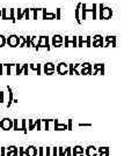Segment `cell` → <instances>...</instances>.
Listing matches in <instances>:
<instances>
[{"mask_svg":"<svg viewBox=\"0 0 139 156\" xmlns=\"http://www.w3.org/2000/svg\"><path fill=\"white\" fill-rule=\"evenodd\" d=\"M97 11H99V17L101 19V20H108L110 19L111 16H112V9L110 7H107V6H104L103 4H100V5H97Z\"/></svg>","mask_w":139,"mask_h":156,"instance_id":"obj_1","label":"cell"},{"mask_svg":"<svg viewBox=\"0 0 139 156\" xmlns=\"http://www.w3.org/2000/svg\"><path fill=\"white\" fill-rule=\"evenodd\" d=\"M36 49L37 51L39 50V49H46V50H50L51 49V46H50V38L48 37V36H39L38 37V42H37V45H36Z\"/></svg>","mask_w":139,"mask_h":156,"instance_id":"obj_2","label":"cell"},{"mask_svg":"<svg viewBox=\"0 0 139 156\" xmlns=\"http://www.w3.org/2000/svg\"><path fill=\"white\" fill-rule=\"evenodd\" d=\"M0 127L4 131H8L11 128H13V119L9 118H4L0 120Z\"/></svg>","mask_w":139,"mask_h":156,"instance_id":"obj_3","label":"cell"},{"mask_svg":"<svg viewBox=\"0 0 139 156\" xmlns=\"http://www.w3.org/2000/svg\"><path fill=\"white\" fill-rule=\"evenodd\" d=\"M56 72L60 75L68 74V64H66V63H59L58 65L56 66Z\"/></svg>","mask_w":139,"mask_h":156,"instance_id":"obj_4","label":"cell"},{"mask_svg":"<svg viewBox=\"0 0 139 156\" xmlns=\"http://www.w3.org/2000/svg\"><path fill=\"white\" fill-rule=\"evenodd\" d=\"M6 44L9 45L11 47H15L19 45V36L16 35H9L8 37H6Z\"/></svg>","mask_w":139,"mask_h":156,"instance_id":"obj_5","label":"cell"},{"mask_svg":"<svg viewBox=\"0 0 139 156\" xmlns=\"http://www.w3.org/2000/svg\"><path fill=\"white\" fill-rule=\"evenodd\" d=\"M43 72L45 74L48 75H51L56 72V66L53 63H46L43 65Z\"/></svg>","mask_w":139,"mask_h":156,"instance_id":"obj_6","label":"cell"},{"mask_svg":"<svg viewBox=\"0 0 139 156\" xmlns=\"http://www.w3.org/2000/svg\"><path fill=\"white\" fill-rule=\"evenodd\" d=\"M64 43V38L63 36H60V35H53L51 38V45L52 46H55V47H59V46H62Z\"/></svg>","mask_w":139,"mask_h":156,"instance_id":"obj_7","label":"cell"},{"mask_svg":"<svg viewBox=\"0 0 139 156\" xmlns=\"http://www.w3.org/2000/svg\"><path fill=\"white\" fill-rule=\"evenodd\" d=\"M104 39V45L106 47H115L116 46V37L115 36H107V37L103 38Z\"/></svg>","mask_w":139,"mask_h":156,"instance_id":"obj_8","label":"cell"},{"mask_svg":"<svg viewBox=\"0 0 139 156\" xmlns=\"http://www.w3.org/2000/svg\"><path fill=\"white\" fill-rule=\"evenodd\" d=\"M92 45L94 46V47H101L104 45V39L101 35H95V36H93V43Z\"/></svg>","mask_w":139,"mask_h":156,"instance_id":"obj_9","label":"cell"},{"mask_svg":"<svg viewBox=\"0 0 139 156\" xmlns=\"http://www.w3.org/2000/svg\"><path fill=\"white\" fill-rule=\"evenodd\" d=\"M80 17H81V21L86 20L87 19V13H92V7L90 9H88L87 4H81V9H80Z\"/></svg>","mask_w":139,"mask_h":156,"instance_id":"obj_10","label":"cell"},{"mask_svg":"<svg viewBox=\"0 0 139 156\" xmlns=\"http://www.w3.org/2000/svg\"><path fill=\"white\" fill-rule=\"evenodd\" d=\"M85 154V148L78 145V146H74V148H72V155L73 156H84Z\"/></svg>","mask_w":139,"mask_h":156,"instance_id":"obj_11","label":"cell"},{"mask_svg":"<svg viewBox=\"0 0 139 156\" xmlns=\"http://www.w3.org/2000/svg\"><path fill=\"white\" fill-rule=\"evenodd\" d=\"M24 155L26 156H37V148L35 146H28L24 148Z\"/></svg>","mask_w":139,"mask_h":156,"instance_id":"obj_12","label":"cell"},{"mask_svg":"<svg viewBox=\"0 0 139 156\" xmlns=\"http://www.w3.org/2000/svg\"><path fill=\"white\" fill-rule=\"evenodd\" d=\"M85 155L86 156H97V150H96L95 146H88L87 148L85 149Z\"/></svg>","mask_w":139,"mask_h":156,"instance_id":"obj_13","label":"cell"},{"mask_svg":"<svg viewBox=\"0 0 139 156\" xmlns=\"http://www.w3.org/2000/svg\"><path fill=\"white\" fill-rule=\"evenodd\" d=\"M17 147L16 146H9L6 148V156H19L17 153Z\"/></svg>","mask_w":139,"mask_h":156,"instance_id":"obj_14","label":"cell"},{"mask_svg":"<svg viewBox=\"0 0 139 156\" xmlns=\"http://www.w3.org/2000/svg\"><path fill=\"white\" fill-rule=\"evenodd\" d=\"M42 17H43V20H52V19H56V14L49 13L46 11V8H42Z\"/></svg>","mask_w":139,"mask_h":156,"instance_id":"obj_15","label":"cell"},{"mask_svg":"<svg viewBox=\"0 0 139 156\" xmlns=\"http://www.w3.org/2000/svg\"><path fill=\"white\" fill-rule=\"evenodd\" d=\"M92 68L94 69V74H104V65L103 64H95Z\"/></svg>","mask_w":139,"mask_h":156,"instance_id":"obj_16","label":"cell"},{"mask_svg":"<svg viewBox=\"0 0 139 156\" xmlns=\"http://www.w3.org/2000/svg\"><path fill=\"white\" fill-rule=\"evenodd\" d=\"M53 128L56 131H64V130H67V124H60L58 120H53Z\"/></svg>","mask_w":139,"mask_h":156,"instance_id":"obj_17","label":"cell"},{"mask_svg":"<svg viewBox=\"0 0 139 156\" xmlns=\"http://www.w3.org/2000/svg\"><path fill=\"white\" fill-rule=\"evenodd\" d=\"M65 46H68L70 44H72L73 46H77V43H78V37L74 36V37H68V36H65Z\"/></svg>","mask_w":139,"mask_h":156,"instance_id":"obj_18","label":"cell"},{"mask_svg":"<svg viewBox=\"0 0 139 156\" xmlns=\"http://www.w3.org/2000/svg\"><path fill=\"white\" fill-rule=\"evenodd\" d=\"M97 150V156H109V147H99Z\"/></svg>","mask_w":139,"mask_h":156,"instance_id":"obj_19","label":"cell"},{"mask_svg":"<svg viewBox=\"0 0 139 156\" xmlns=\"http://www.w3.org/2000/svg\"><path fill=\"white\" fill-rule=\"evenodd\" d=\"M28 67H29V69H31V71H35V72H37V74H41L42 73V65L41 64H30V65H28Z\"/></svg>","mask_w":139,"mask_h":156,"instance_id":"obj_20","label":"cell"},{"mask_svg":"<svg viewBox=\"0 0 139 156\" xmlns=\"http://www.w3.org/2000/svg\"><path fill=\"white\" fill-rule=\"evenodd\" d=\"M80 9H81V4H78V5H77V8H75V13H74V14H75V21L78 23L82 22L80 17V12H81Z\"/></svg>","mask_w":139,"mask_h":156,"instance_id":"obj_21","label":"cell"},{"mask_svg":"<svg viewBox=\"0 0 139 156\" xmlns=\"http://www.w3.org/2000/svg\"><path fill=\"white\" fill-rule=\"evenodd\" d=\"M7 90H8V103H7V108H9L12 104H13V89L11 88V87H7Z\"/></svg>","mask_w":139,"mask_h":156,"instance_id":"obj_22","label":"cell"},{"mask_svg":"<svg viewBox=\"0 0 139 156\" xmlns=\"http://www.w3.org/2000/svg\"><path fill=\"white\" fill-rule=\"evenodd\" d=\"M79 74H82V75L93 74V68H92V67H85V68H81L80 71H79Z\"/></svg>","mask_w":139,"mask_h":156,"instance_id":"obj_23","label":"cell"},{"mask_svg":"<svg viewBox=\"0 0 139 156\" xmlns=\"http://www.w3.org/2000/svg\"><path fill=\"white\" fill-rule=\"evenodd\" d=\"M20 130H21L24 134L28 133V128H27V120H26V119H22L21 120V123H20Z\"/></svg>","mask_w":139,"mask_h":156,"instance_id":"obj_24","label":"cell"},{"mask_svg":"<svg viewBox=\"0 0 139 156\" xmlns=\"http://www.w3.org/2000/svg\"><path fill=\"white\" fill-rule=\"evenodd\" d=\"M1 19L2 20H9V9H7V8L1 9Z\"/></svg>","mask_w":139,"mask_h":156,"instance_id":"obj_25","label":"cell"},{"mask_svg":"<svg viewBox=\"0 0 139 156\" xmlns=\"http://www.w3.org/2000/svg\"><path fill=\"white\" fill-rule=\"evenodd\" d=\"M84 44L86 45L87 47L92 46V37L90 36H86V37H82V46Z\"/></svg>","mask_w":139,"mask_h":156,"instance_id":"obj_26","label":"cell"},{"mask_svg":"<svg viewBox=\"0 0 139 156\" xmlns=\"http://www.w3.org/2000/svg\"><path fill=\"white\" fill-rule=\"evenodd\" d=\"M30 12H33V17L37 20L38 19V14L42 12V8H30Z\"/></svg>","mask_w":139,"mask_h":156,"instance_id":"obj_27","label":"cell"},{"mask_svg":"<svg viewBox=\"0 0 139 156\" xmlns=\"http://www.w3.org/2000/svg\"><path fill=\"white\" fill-rule=\"evenodd\" d=\"M92 19H97V5L93 4L92 5Z\"/></svg>","mask_w":139,"mask_h":156,"instance_id":"obj_28","label":"cell"},{"mask_svg":"<svg viewBox=\"0 0 139 156\" xmlns=\"http://www.w3.org/2000/svg\"><path fill=\"white\" fill-rule=\"evenodd\" d=\"M15 19H16V20H21V19H23V13H22L21 8L15 9Z\"/></svg>","mask_w":139,"mask_h":156,"instance_id":"obj_29","label":"cell"},{"mask_svg":"<svg viewBox=\"0 0 139 156\" xmlns=\"http://www.w3.org/2000/svg\"><path fill=\"white\" fill-rule=\"evenodd\" d=\"M37 42H38V37L37 36H30V46L36 47Z\"/></svg>","mask_w":139,"mask_h":156,"instance_id":"obj_30","label":"cell"},{"mask_svg":"<svg viewBox=\"0 0 139 156\" xmlns=\"http://www.w3.org/2000/svg\"><path fill=\"white\" fill-rule=\"evenodd\" d=\"M14 66V64H4V67L6 68V74H11L12 73V68Z\"/></svg>","mask_w":139,"mask_h":156,"instance_id":"obj_31","label":"cell"},{"mask_svg":"<svg viewBox=\"0 0 139 156\" xmlns=\"http://www.w3.org/2000/svg\"><path fill=\"white\" fill-rule=\"evenodd\" d=\"M9 20H11L12 22H15V21H16V19H15V9L14 8H11V9H9Z\"/></svg>","mask_w":139,"mask_h":156,"instance_id":"obj_32","label":"cell"},{"mask_svg":"<svg viewBox=\"0 0 139 156\" xmlns=\"http://www.w3.org/2000/svg\"><path fill=\"white\" fill-rule=\"evenodd\" d=\"M28 126H29V131L35 130V127H36V120L34 121L33 119H28Z\"/></svg>","mask_w":139,"mask_h":156,"instance_id":"obj_33","label":"cell"},{"mask_svg":"<svg viewBox=\"0 0 139 156\" xmlns=\"http://www.w3.org/2000/svg\"><path fill=\"white\" fill-rule=\"evenodd\" d=\"M19 46L20 47L26 46V36H19Z\"/></svg>","mask_w":139,"mask_h":156,"instance_id":"obj_34","label":"cell"},{"mask_svg":"<svg viewBox=\"0 0 139 156\" xmlns=\"http://www.w3.org/2000/svg\"><path fill=\"white\" fill-rule=\"evenodd\" d=\"M22 13H23V17H24L26 20H28L30 17V8H24V9H22Z\"/></svg>","mask_w":139,"mask_h":156,"instance_id":"obj_35","label":"cell"},{"mask_svg":"<svg viewBox=\"0 0 139 156\" xmlns=\"http://www.w3.org/2000/svg\"><path fill=\"white\" fill-rule=\"evenodd\" d=\"M13 128H14V131H19L20 130V124H19L17 119H13Z\"/></svg>","mask_w":139,"mask_h":156,"instance_id":"obj_36","label":"cell"},{"mask_svg":"<svg viewBox=\"0 0 139 156\" xmlns=\"http://www.w3.org/2000/svg\"><path fill=\"white\" fill-rule=\"evenodd\" d=\"M6 45V37L4 35H0V47Z\"/></svg>","mask_w":139,"mask_h":156,"instance_id":"obj_37","label":"cell"},{"mask_svg":"<svg viewBox=\"0 0 139 156\" xmlns=\"http://www.w3.org/2000/svg\"><path fill=\"white\" fill-rule=\"evenodd\" d=\"M44 156H51V148L50 147H44Z\"/></svg>","mask_w":139,"mask_h":156,"instance_id":"obj_38","label":"cell"},{"mask_svg":"<svg viewBox=\"0 0 139 156\" xmlns=\"http://www.w3.org/2000/svg\"><path fill=\"white\" fill-rule=\"evenodd\" d=\"M65 149V156H72V148L71 147H66Z\"/></svg>","mask_w":139,"mask_h":156,"instance_id":"obj_39","label":"cell"},{"mask_svg":"<svg viewBox=\"0 0 139 156\" xmlns=\"http://www.w3.org/2000/svg\"><path fill=\"white\" fill-rule=\"evenodd\" d=\"M58 156H65V149H64V147H58Z\"/></svg>","mask_w":139,"mask_h":156,"instance_id":"obj_40","label":"cell"},{"mask_svg":"<svg viewBox=\"0 0 139 156\" xmlns=\"http://www.w3.org/2000/svg\"><path fill=\"white\" fill-rule=\"evenodd\" d=\"M36 127L38 131L42 130V119H37L36 120Z\"/></svg>","mask_w":139,"mask_h":156,"instance_id":"obj_41","label":"cell"},{"mask_svg":"<svg viewBox=\"0 0 139 156\" xmlns=\"http://www.w3.org/2000/svg\"><path fill=\"white\" fill-rule=\"evenodd\" d=\"M51 151V156H58V147H53Z\"/></svg>","mask_w":139,"mask_h":156,"instance_id":"obj_42","label":"cell"},{"mask_svg":"<svg viewBox=\"0 0 139 156\" xmlns=\"http://www.w3.org/2000/svg\"><path fill=\"white\" fill-rule=\"evenodd\" d=\"M15 74L16 75H20V67H21V65L20 64H15Z\"/></svg>","mask_w":139,"mask_h":156,"instance_id":"obj_43","label":"cell"},{"mask_svg":"<svg viewBox=\"0 0 139 156\" xmlns=\"http://www.w3.org/2000/svg\"><path fill=\"white\" fill-rule=\"evenodd\" d=\"M23 66V73L26 75H28V72H29V67H28V64H24V65H22Z\"/></svg>","mask_w":139,"mask_h":156,"instance_id":"obj_44","label":"cell"},{"mask_svg":"<svg viewBox=\"0 0 139 156\" xmlns=\"http://www.w3.org/2000/svg\"><path fill=\"white\" fill-rule=\"evenodd\" d=\"M73 127V120L72 119H68V123H67V130H72Z\"/></svg>","mask_w":139,"mask_h":156,"instance_id":"obj_45","label":"cell"},{"mask_svg":"<svg viewBox=\"0 0 139 156\" xmlns=\"http://www.w3.org/2000/svg\"><path fill=\"white\" fill-rule=\"evenodd\" d=\"M17 153H19V156H24V148L23 147H19Z\"/></svg>","mask_w":139,"mask_h":156,"instance_id":"obj_46","label":"cell"},{"mask_svg":"<svg viewBox=\"0 0 139 156\" xmlns=\"http://www.w3.org/2000/svg\"><path fill=\"white\" fill-rule=\"evenodd\" d=\"M0 156H6V147H0Z\"/></svg>","mask_w":139,"mask_h":156,"instance_id":"obj_47","label":"cell"},{"mask_svg":"<svg viewBox=\"0 0 139 156\" xmlns=\"http://www.w3.org/2000/svg\"><path fill=\"white\" fill-rule=\"evenodd\" d=\"M4 102H5V93L0 91V103H4Z\"/></svg>","mask_w":139,"mask_h":156,"instance_id":"obj_48","label":"cell"},{"mask_svg":"<svg viewBox=\"0 0 139 156\" xmlns=\"http://www.w3.org/2000/svg\"><path fill=\"white\" fill-rule=\"evenodd\" d=\"M60 12H62L60 8H57V9H56V13H55V14H56V19H57V20L60 19Z\"/></svg>","mask_w":139,"mask_h":156,"instance_id":"obj_49","label":"cell"},{"mask_svg":"<svg viewBox=\"0 0 139 156\" xmlns=\"http://www.w3.org/2000/svg\"><path fill=\"white\" fill-rule=\"evenodd\" d=\"M26 46L30 47V36H26Z\"/></svg>","mask_w":139,"mask_h":156,"instance_id":"obj_50","label":"cell"},{"mask_svg":"<svg viewBox=\"0 0 139 156\" xmlns=\"http://www.w3.org/2000/svg\"><path fill=\"white\" fill-rule=\"evenodd\" d=\"M38 155L44 156V147H39V148H38Z\"/></svg>","mask_w":139,"mask_h":156,"instance_id":"obj_51","label":"cell"},{"mask_svg":"<svg viewBox=\"0 0 139 156\" xmlns=\"http://www.w3.org/2000/svg\"><path fill=\"white\" fill-rule=\"evenodd\" d=\"M4 72V64H0V74H2Z\"/></svg>","mask_w":139,"mask_h":156,"instance_id":"obj_52","label":"cell"},{"mask_svg":"<svg viewBox=\"0 0 139 156\" xmlns=\"http://www.w3.org/2000/svg\"><path fill=\"white\" fill-rule=\"evenodd\" d=\"M0 16H1V9H0Z\"/></svg>","mask_w":139,"mask_h":156,"instance_id":"obj_53","label":"cell"}]
</instances>
